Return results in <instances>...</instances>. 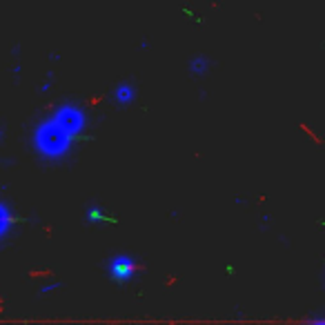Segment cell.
<instances>
[{"label": "cell", "mask_w": 325, "mask_h": 325, "mask_svg": "<svg viewBox=\"0 0 325 325\" xmlns=\"http://www.w3.org/2000/svg\"><path fill=\"white\" fill-rule=\"evenodd\" d=\"M34 143H36V150L43 156H47V158H60V156L67 154L69 145H72V138L49 121V123H43V125L36 127Z\"/></svg>", "instance_id": "cell-1"}, {"label": "cell", "mask_w": 325, "mask_h": 325, "mask_svg": "<svg viewBox=\"0 0 325 325\" xmlns=\"http://www.w3.org/2000/svg\"><path fill=\"white\" fill-rule=\"evenodd\" d=\"M51 123L58 129H63L72 141H76L80 136V131L85 129V125H87V116L78 105H60L56 109V114H53Z\"/></svg>", "instance_id": "cell-2"}, {"label": "cell", "mask_w": 325, "mask_h": 325, "mask_svg": "<svg viewBox=\"0 0 325 325\" xmlns=\"http://www.w3.org/2000/svg\"><path fill=\"white\" fill-rule=\"evenodd\" d=\"M136 272V263L131 256H125V254H118L112 261L107 263V276L112 278L116 285H125Z\"/></svg>", "instance_id": "cell-3"}, {"label": "cell", "mask_w": 325, "mask_h": 325, "mask_svg": "<svg viewBox=\"0 0 325 325\" xmlns=\"http://www.w3.org/2000/svg\"><path fill=\"white\" fill-rule=\"evenodd\" d=\"M112 98H114V102H116V105H121V107L131 105V102L136 100V85L129 83V80H123V83L116 85Z\"/></svg>", "instance_id": "cell-4"}, {"label": "cell", "mask_w": 325, "mask_h": 325, "mask_svg": "<svg viewBox=\"0 0 325 325\" xmlns=\"http://www.w3.org/2000/svg\"><path fill=\"white\" fill-rule=\"evenodd\" d=\"M207 69H209V58L203 56V53H199V56H194V58L189 60V72L194 74V76H205Z\"/></svg>", "instance_id": "cell-5"}, {"label": "cell", "mask_w": 325, "mask_h": 325, "mask_svg": "<svg viewBox=\"0 0 325 325\" xmlns=\"http://www.w3.org/2000/svg\"><path fill=\"white\" fill-rule=\"evenodd\" d=\"M87 221L89 223H100V221H105V223H112V216L107 212H102L100 207H96V205H89L87 207Z\"/></svg>", "instance_id": "cell-6"}, {"label": "cell", "mask_w": 325, "mask_h": 325, "mask_svg": "<svg viewBox=\"0 0 325 325\" xmlns=\"http://www.w3.org/2000/svg\"><path fill=\"white\" fill-rule=\"evenodd\" d=\"M7 219H9V207L0 203V234L7 229Z\"/></svg>", "instance_id": "cell-7"}, {"label": "cell", "mask_w": 325, "mask_h": 325, "mask_svg": "<svg viewBox=\"0 0 325 325\" xmlns=\"http://www.w3.org/2000/svg\"><path fill=\"white\" fill-rule=\"evenodd\" d=\"M58 283H47V285H45V287H40V294H49V292H51V290H58Z\"/></svg>", "instance_id": "cell-8"}, {"label": "cell", "mask_w": 325, "mask_h": 325, "mask_svg": "<svg viewBox=\"0 0 325 325\" xmlns=\"http://www.w3.org/2000/svg\"><path fill=\"white\" fill-rule=\"evenodd\" d=\"M49 87H51V78H49V80H45V83L40 85V92H49Z\"/></svg>", "instance_id": "cell-9"}, {"label": "cell", "mask_w": 325, "mask_h": 325, "mask_svg": "<svg viewBox=\"0 0 325 325\" xmlns=\"http://www.w3.org/2000/svg\"><path fill=\"white\" fill-rule=\"evenodd\" d=\"M314 325H323V323H321V321H319V323H314Z\"/></svg>", "instance_id": "cell-10"}]
</instances>
